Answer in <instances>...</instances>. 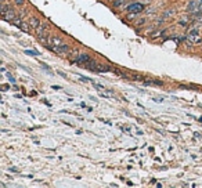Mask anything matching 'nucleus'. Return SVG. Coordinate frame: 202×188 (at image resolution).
<instances>
[{
  "label": "nucleus",
  "instance_id": "23",
  "mask_svg": "<svg viewBox=\"0 0 202 188\" xmlns=\"http://www.w3.org/2000/svg\"><path fill=\"white\" fill-rule=\"evenodd\" d=\"M152 100H154L155 102H162L163 101V98H161V97H154Z\"/></svg>",
  "mask_w": 202,
  "mask_h": 188
},
{
  "label": "nucleus",
  "instance_id": "6",
  "mask_svg": "<svg viewBox=\"0 0 202 188\" xmlns=\"http://www.w3.org/2000/svg\"><path fill=\"white\" fill-rule=\"evenodd\" d=\"M92 58H90V55L89 54H79L76 58H75V61H72L73 64H78V65H83V64L89 62Z\"/></svg>",
  "mask_w": 202,
  "mask_h": 188
},
{
  "label": "nucleus",
  "instance_id": "21",
  "mask_svg": "<svg viewBox=\"0 0 202 188\" xmlns=\"http://www.w3.org/2000/svg\"><path fill=\"white\" fill-rule=\"evenodd\" d=\"M132 78L134 79V80H140V82H144V78H143V76H140V75H132Z\"/></svg>",
  "mask_w": 202,
  "mask_h": 188
},
{
  "label": "nucleus",
  "instance_id": "22",
  "mask_svg": "<svg viewBox=\"0 0 202 188\" xmlns=\"http://www.w3.org/2000/svg\"><path fill=\"white\" fill-rule=\"evenodd\" d=\"M93 83V86L96 87V89H98V90H101V89H104V86L102 85H97V83H94V82H92Z\"/></svg>",
  "mask_w": 202,
  "mask_h": 188
},
{
  "label": "nucleus",
  "instance_id": "10",
  "mask_svg": "<svg viewBox=\"0 0 202 188\" xmlns=\"http://www.w3.org/2000/svg\"><path fill=\"white\" fill-rule=\"evenodd\" d=\"M143 85H144V86H163V82H161V80H147V82H145V80H144V82H143Z\"/></svg>",
  "mask_w": 202,
  "mask_h": 188
},
{
  "label": "nucleus",
  "instance_id": "11",
  "mask_svg": "<svg viewBox=\"0 0 202 188\" xmlns=\"http://www.w3.org/2000/svg\"><path fill=\"white\" fill-rule=\"evenodd\" d=\"M29 26H31L29 23L21 22V23H20V26H18V28H20L21 31H24V32H25V33H29V32H31V29H29Z\"/></svg>",
  "mask_w": 202,
  "mask_h": 188
},
{
  "label": "nucleus",
  "instance_id": "25",
  "mask_svg": "<svg viewBox=\"0 0 202 188\" xmlns=\"http://www.w3.org/2000/svg\"><path fill=\"white\" fill-rule=\"evenodd\" d=\"M42 65H43V68H44V69H47V70H51V68H50V66H48V65H47V64L42 62Z\"/></svg>",
  "mask_w": 202,
  "mask_h": 188
},
{
  "label": "nucleus",
  "instance_id": "7",
  "mask_svg": "<svg viewBox=\"0 0 202 188\" xmlns=\"http://www.w3.org/2000/svg\"><path fill=\"white\" fill-rule=\"evenodd\" d=\"M48 29V23H40L39 26L36 28V36L40 39H43V36H44V31Z\"/></svg>",
  "mask_w": 202,
  "mask_h": 188
},
{
  "label": "nucleus",
  "instance_id": "26",
  "mask_svg": "<svg viewBox=\"0 0 202 188\" xmlns=\"http://www.w3.org/2000/svg\"><path fill=\"white\" fill-rule=\"evenodd\" d=\"M58 75H60V76H62V78H67V75H65L64 72H61V70H58Z\"/></svg>",
  "mask_w": 202,
  "mask_h": 188
},
{
  "label": "nucleus",
  "instance_id": "20",
  "mask_svg": "<svg viewBox=\"0 0 202 188\" xmlns=\"http://www.w3.org/2000/svg\"><path fill=\"white\" fill-rule=\"evenodd\" d=\"M14 3H15V6L21 7V6H24V4H25V0H14Z\"/></svg>",
  "mask_w": 202,
  "mask_h": 188
},
{
  "label": "nucleus",
  "instance_id": "30",
  "mask_svg": "<svg viewBox=\"0 0 202 188\" xmlns=\"http://www.w3.org/2000/svg\"><path fill=\"white\" fill-rule=\"evenodd\" d=\"M80 107H82V108H87V107H86V104H85V102H80Z\"/></svg>",
  "mask_w": 202,
  "mask_h": 188
},
{
  "label": "nucleus",
  "instance_id": "4",
  "mask_svg": "<svg viewBox=\"0 0 202 188\" xmlns=\"http://www.w3.org/2000/svg\"><path fill=\"white\" fill-rule=\"evenodd\" d=\"M127 11H130V13H136V14H139L141 13L143 10H144V6L141 4V3H130L127 7H126Z\"/></svg>",
  "mask_w": 202,
  "mask_h": 188
},
{
  "label": "nucleus",
  "instance_id": "2",
  "mask_svg": "<svg viewBox=\"0 0 202 188\" xmlns=\"http://www.w3.org/2000/svg\"><path fill=\"white\" fill-rule=\"evenodd\" d=\"M190 40H193L195 43H198V42H201V38H199V29L198 28H191L190 31H188V36H187Z\"/></svg>",
  "mask_w": 202,
  "mask_h": 188
},
{
  "label": "nucleus",
  "instance_id": "5",
  "mask_svg": "<svg viewBox=\"0 0 202 188\" xmlns=\"http://www.w3.org/2000/svg\"><path fill=\"white\" fill-rule=\"evenodd\" d=\"M17 17L15 11L13 10V8H10L7 11H4V13H1V18L4 19V21H10V22H13V19Z\"/></svg>",
  "mask_w": 202,
  "mask_h": 188
},
{
  "label": "nucleus",
  "instance_id": "3",
  "mask_svg": "<svg viewBox=\"0 0 202 188\" xmlns=\"http://www.w3.org/2000/svg\"><path fill=\"white\" fill-rule=\"evenodd\" d=\"M50 50L58 55L68 54V53H69V46H68V44H61V46H57V47H51Z\"/></svg>",
  "mask_w": 202,
  "mask_h": 188
},
{
  "label": "nucleus",
  "instance_id": "28",
  "mask_svg": "<svg viewBox=\"0 0 202 188\" xmlns=\"http://www.w3.org/2000/svg\"><path fill=\"white\" fill-rule=\"evenodd\" d=\"M144 22H145V19L143 18V19H140V21H139V25H141V23H144Z\"/></svg>",
  "mask_w": 202,
  "mask_h": 188
},
{
  "label": "nucleus",
  "instance_id": "19",
  "mask_svg": "<svg viewBox=\"0 0 202 188\" xmlns=\"http://www.w3.org/2000/svg\"><path fill=\"white\" fill-rule=\"evenodd\" d=\"M78 76H79V79H80L82 82H85V83H86V82H93L90 78H86V76H83V75H78Z\"/></svg>",
  "mask_w": 202,
  "mask_h": 188
},
{
  "label": "nucleus",
  "instance_id": "9",
  "mask_svg": "<svg viewBox=\"0 0 202 188\" xmlns=\"http://www.w3.org/2000/svg\"><path fill=\"white\" fill-rule=\"evenodd\" d=\"M28 23L31 25V28L36 29V28H38V26L40 25V21L38 19V18H36V17H31V18H29V21H28Z\"/></svg>",
  "mask_w": 202,
  "mask_h": 188
},
{
  "label": "nucleus",
  "instance_id": "24",
  "mask_svg": "<svg viewBox=\"0 0 202 188\" xmlns=\"http://www.w3.org/2000/svg\"><path fill=\"white\" fill-rule=\"evenodd\" d=\"M8 170H10L11 173H18V169H17V167H10Z\"/></svg>",
  "mask_w": 202,
  "mask_h": 188
},
{
  "label": "nucleus",
  "instance_id": "27",
  "mask_svg": "<svg viewBox=\"0 0 202 188\" xmlns=\"http://www.w3.org/2000/svg\"><path fill=\"white\" fill-rule=\"evenodd\" d=\"M31 95H38V91H36V90H32V91H31Z\"/></svg>",
  "mask_w": 202,
  "mask_h": 188
},
{
  "label": "nucleus",
  "instance_id": "13",
  "mask_svg": "<svg viewBox=\"0 0 202 188\" xmlns=\"http://www.w3.org/2000/svg\"><path fill=\"white\" fill-rule=\"evenodd\" d=\"M11 8V4H7V3H1V8H0V13H4Z\"/></svg>",
  "mask_w": 202,
  "mask_h": 188
},
{
  "label": "nucleus",
  "instance_id": "14",
  "mask_svg": "<svg viewBox=\"0 0 202 188\" xmlns=\"http://www.w3.org/2000/svg\"><path fill=\"white\" fill-rule=\"evenodd\" d=\"M25 54L28 55H40L39 51H36V50H25Z\"/></svg>",
  "mask_w": 202,
  "mask_h": 188
},
{
  "label": "nucleus",
  "instance_id": "32",
  "mask_svg": "<svg viewBox=\"0 0 202 188\" xmlns=\"http://www.w3.org/2000/svg\"><path fill=\"white\" fill-rule=\"evenodd\" d=\"M1 3H4V0H1Z\"/></svg>",
  "mask_w": 202,
  "mask_h": 188
},
{
  "label": "nucleus",
  "instance_id": "16",
  "mask_svg": "<svg viewBox=\"0 0 202 188\" xmlns=\"http://www.w3.org/2000/svg\"><path fill=\"white\" fill-rule=\"evenodd\" d=\"M172 14H174V10H168L163 13V18H168V17H172Z\"/></svg>",
  "mask_w": 202,
  "mask_h": 188
},
{
  "label": "nucleus",
  "instance_id": "31",
  "mask_svg": "<svg viewBox=\"0 0 202 188\" xmlns=\"http://www.w3.org/2000/svg\"><path fill=\"white\" fill-rule=\"evenodd\" d=\"M53 89H54V90H60L61 87H60V86H55V85H54V86H53Z\"/></svg>",
  "mask_w": 202,
  "mask_h": 188
},
{
  "label": "nucleus",
  "instance_id": "1",
  "mask_svg": "<svg viewBox=\"0 0 202 188\" xmlns=\"http://www.w3.org/2000/svg\"><path fill=\"white\" fill-rule=\"evenodd\" d=\"M85 68L93 70V72H101V73H104V72H109V70H114L111 66H109V65H102V64H98L96 60H90L89 62H86Z\"/></svg>",
  "mask_w": 202,
  "mask_h": 188
},
{
  "label": "nucleus",
  "instance_id": "8",
  "mask_svg": "<svg viewBox=\"0 0 202 188\" xmlns=\"http://www.w3.org/2000/svg\"><path fill=\"white\" fill-rule=\"evenodd\" d=\"M187 10H188V13H197L199 10L198 8V0H191L187 6Z\"/></svg>",
  "mask_w": 202,
  "mask_h": 188
},
{
  "label": "nucleus",
  "instance_id": "29",
  "mask_svg": "<svg viewBox=\"0 0 202 188\" xmlns=\"http://www.w3.org/2000/svg\"><path fill=\"white\" fill-rule=\"evenodd\" d=\"M89 98H90V100H93V101H97V98H96V97H93V95H90Z\"/></svg>",
  "mask_w": 202,
  "mask_h": 188
},
{
  "label": "nucleus",
  "instance_id": "18",
  "mask_svg": "<svg viewBox=\"0 0 202 188\" xmlns=\"http://www.w3.org/2000/svg\"><path fill=\"white\" fill-rule=\"evenodd\" d=\"M114 72H115L116 75H119V76H122V78H127V75H126L125 72H122V70H119V69H114Z\"/></svg>",
  "mask_w": 202,
  "mask_h": 188
},
{
  "label": "nucleus",
  "instance_id": "17",
  "mask_svg": "<svg viewBox=\"0 0 202 188\" xmlns=\"http://www.w3.org/2000/svg\"><path fill=\"white\" fill-rule=\"evenodd\" d=\"M6 76H7V79L10 80V83H11V85H15V79L11 76V73H7V72H6Z\"/></svg>",
  "mask_w": 202,
  "mask_h": 188
},
{
  "label": "nucleus",
  "instance_id": "15",
  "mask_svg": "<svg viewBox=\"0 0 202 188\" xmlns=\"http://www.w3.org/2000/svg\"><path fill=\"white\" fill-rule=\"evenodd\" d=\"M78 55H79V50H78V48H73V50L71 51V58H72V60H75V57H78Z\"/></svg>",
  "mask_w": 202,
  "mask_h": 188
},
{
  "label": "nucleus",
  "instance_id": "12",
  "mask_svg": "<svg viewBox=\"0 0 202 188\" xmlns=\"http://www.w3.org/2000/svg\"><path fill=\"white\" fill-rule=\"evenodd\" d=\"M127 0H115L114 3H112V7H121L122 4H125Z\"/></svg>",
  "mask_w": 202,
  "mask_h": 188
}]
</instances>
